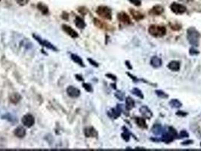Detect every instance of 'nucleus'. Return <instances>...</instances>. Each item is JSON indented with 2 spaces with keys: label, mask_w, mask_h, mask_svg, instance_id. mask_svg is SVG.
Returning a JSON list of instances; mask_svg holds the SVG:
<instances>
[{
  "label": "nucleus",
  "mask_w": 201,
  "mask_h": 151,
  "mask_svg": "<svg viewBox=\"0 0 201 151\" xmlns=\"http://www.w3.org/2000/svg\"><path fill=\"white\" fill-rule=\"evenodd\" d=\"M148 32L150 35L155 37H162L166 33V30L164 26L159 25H152L148 29Z\"/></svg>",
  "instance_id": "nucleus-1"
},
{
  "label": "nucleus",
  "mask_w": 201,
  "mask_h": 151,
  "mask_svg": "<svg viewBox=\"0 0 201 151\" xmlns=\"http://www.w3.org/2000/svg\"><path fill=\"white\" fill-rule=\"evenodd\" d=\"M199 37L200 34L194 28H191L187 30V39L189 42L193 46H198L199 44Z\"/></svg>",
  "instance_id": "nucleus-2"
},
{
  "label": "nucleus",
  "mask_w": 201,
  "mask_h": 151,
  "mask_svg": "<svg viewBox=\"0 0 201 151\" xmlns=\"http://www.w3.org/2000/svg\"><path fill=\"white\" fill-rule=\"evenodd\" d=\"M96 12L101 16V18L107 20H110L112 18V12L111 10L107 6H99L96 10Z\"/></svg>",
  "instance_id": "nucleus-3"
},
{
  "label": "nucleus",
  "mask_w": 201,
  "mask_h": 151,
  "mask_svg": "<svg viewBox=\"0 0 201 151\" xmlns=\"http://www.w3.org/2000/svg\"><path fill=\"white\" fill-rule=\"evenodd\" d=\"M33 37H34V39H35L37 42H39L41 46H44V47H46V48H48V49H51V50H52V51H58V48H57L54 45L51 44V42H48L47 40L42 39V38H41L40 36H37V35H35V34L33 35Z\"/></svg>",
  "instance_id": "nucleus-4"
},
{
  "label": "nucleus",
  "mask_w": 201,
  "mask_h": 151,
  "mask_svg": "<svg viewBox=\"0 0 201 151\" xmlns=\"http://www.w3.org/2000/svg\"><path fill=\"white\" fill-rule=\"evenodd\" d=\"M22 123L27 128H30L35 124V118L31 114H26L22 118Z\"/></svg>",
  "instance_id": "nucleus-5"
},
{
  "label": "nucleus",
  "mask_w": 201,
  "mask_h": 151,
  "mask_svg": "<svg viewBox=\"0 0 201 151\" xmlns=\"http://www.w3.org/2000/svg\"><path fill=\"white\" fill-rule=\"evenodd\" d=\"M170 8H171V10L173 12L178 14H182L186 11V8L183 5L176 3V2H173Z\"/></svg>",
  "instance_id": "nucleus-6"
},
{
  "label": "nucleus",
  "mask_w": 201,
  "mask_h": 151,
  "mask_svg": "<svg viewBox=\"0 0 201 151\" xmlns=\"http://www.w3.org/2000/svg\"><path fill=\"white\" fill-rule=\"evenodd\" d=\"M67 94L73 98H76L80 95V91L78 88H75L74 86H68L67 88Z\"/></svg>",
  "instance_id": "nucleus-7"
},
{
  "label": "nucleus",
  "mask_w": 201,
  "mask_h": 151,
  "mask_svg": "<svg viewBox=\"0 0 201 151\" xmlns=\"http://www.w3.org/2000/svg\"><path fill=\"white\" fill-rule=\"evenodd\" d=\"M62 29H63V30L64 32H65L66 33L68 34L70 36H71L72 38H77L78 36H79V35H78V33H76V30H74L72 28V27H71L70 26H68V25H66V24H63L62 25Z\"/></svg>",
  "instance_id": "nucleus-8"
},
{
  "label": "nucleus",
  "mask_w": 201,
  "mask_h": 151,
  "mask_svg": "<svg viewBox=\"0 0 201 151\" xmlns=\"http://www.w3.org/2000/svg\"><path fill=\"white\" fill-rule=\"evenodd\" d=\"M84 135L86 137H96L98 136V132L92 127H88L84 129Z\"/></svg>",
  "instance_id": "nucleus-9"
},
{
  "label": "nucleus",
  "mask_w": 201,
  "mask_h": 151,
  "mask_svg": "<svg viewBox=\"0 0 201 151\" xmlns=\"http://www.w3.org/2000/svg\"><path fill=\"white\" fill-rule=\"evenodd\" d=\"M117 18H118L119 21H120V22H122V23L125 24H131L130 18H129V15H128L126 13H125V12L119 13Z\"/></svg>",
  "instance_id": "nucleus-10"
},
{
  "label": "nucleus",
  "mask_w": 201,
  "mask_h": 151,
  "mask_svg": "<svg viewBox=\"0 0 201 151\" xmlns=\"http://www.w3.org/2000/svg\"><path fill=\"white\" fill-rule=\"evenodd\" d=\"M14 134L16 137H19V138H23L26 135V130H25V128H24L23 127H18V128H15Z\"/></svg>",
  "instance_id": "nucleus-11"
},
{
  "label": "nucleus",
  "mask_w": 201,
  "mask_h": 151,
  "mask_svg": "<svg viewBox=\"0 0 201 151\" xmlns=\"http://www.w3.org/2000/svg\"><path fill=\"white\" fill-rule=\"evenodd\" d=\"M21 100V96L20 94L18 93H12L9 96V100L11 103L16 104H18V102Z\"/></svg>",
  "instance_id": "nucleus-12"
},
{
  "label": "nucleus",
  "mask_w": 201,
  "mask_h": 151,
  "mask_svg": "<svg viewBox=\"0 0 201 151\" xmlns=\"http://www.w3.org/2000/svg\"><path fill=\"white\" fill-rule=\"evenodd\" d=\"M163 8L161 5H155L150 11V14H153L154 15H160L163 12Z\"/></svg>",
  "instance_id": "nucleus-13"
},
{
  "label": "nucleus",
  "mask_w": 201,
  "mask_h": 151,
  "mask_svg": "<svg viewBox=\"0 0 201 151\" xmlns=\"http://www.w3.org/2000/svg\"><path fill=\"white\" fill-rule=\"evenodd\" d=\"M140 111L141 112V113H142L143 116H145V117L148 118V119H150V118L152 116H153L151 111L148 109V107H145V106H143L142 107H141Z\"/></svg>",
  "instance_id": "nucleus-14"
},
{
  "label": "nucleus",
  "mask_w": 201,
  "mask_h": 151,
  "mask_svg": "<svg viewBox=\"0 0 201 151\" xmlns=\"http://www.w3.org/2000/svg\"><path fill=\"white\" fill-rule=\"evenodd\" d=\"M168 67L172 71H178L180 69V63L178 61H173L168 64Z\"/></svg>",
  "instance_id": "nucleus-15"
},
{
  "label": "nucleus",
  "mask_w": 201,
  "mask_h": 151,
  "mask_svg": "<svg viewBox=\"0 0 201 151\" xmlns=\"http://www.w3.org/2000/svg\"><path fill=\"white\" fill-rule=\"evenodd\" d=\"M151 65L154 67H160L162 64V61L160 58H157V57H153L150 61Z\"/></svg>",
  "instance_id": "nucleus-16"
},
{
  "label": "nucleus",
  "mask_w": 201,
  "mask_h": 151,
  "mask_svg": "<svg viewBox=\"0 0 201 151\" xmlns=\"http://www.w3.org/2000/svg\"><path fill=\"white\" fill-rule=\"evenodd\" d=\"M71 57V59H72L75 63H76L77 64L80 65L81 67H85L83 60H82V58H80V57L78 56L77 55H75V54H72Z\"/></svg>",
  "instance_id": "nucleus-17"
},
{
  "label": "nucleus",
  "mask_w": 201,
  "mask_h": 151,
  "mask_svg": "<svg viewBox=\"0 0 201 151\" xmlns=\"http://www.w3.org/2000/svg\"><path fill=\"white\" fill-rule=\"evenodd\" d=\"M75 24L79 29H83L86 26L85 21L81 18H79V17H76V19H75Z\"/></svg>",
  "instance_id": "nucleus-18"
},
{
  "label": "nucleus",
  "mask_w": 201,
  "mask_h": 151,
  "mask_svg": "<svg viewBox=\"0 0 201 151\" xmlns=\"http://www.w3.org/2000/svg\"><path fill=\"white\" fill-rule=\"evenodd\" d=\"M37 9H39L43 14H47L48 13V8L45 4L42 3V2H39L37 5Z\"/></svg>",
  "instance_id": "nucleus-19"
},
{
  "label": "nucleus",
  "mask_w": 201,
  "mask_h": 151,
  "mask_svg": "<svg viewBox=\"0 0 201 151\" xmlns=\"http://www.w3.org/2000/svg\"><path fill=\"white\" fill-rule=\"evenodd\" d=\"M120 113H121V110H120V106L118 105L117 108H116V109L111 110L110 114L109 113V116H111V117H113L114 119H116V118L120 116Z\"/></svg>",
  "instance_id": "nucleus-20"
},
{
  "label": "nucleus",
  "mask_w": 201,
  "mask_h": 151,
  "mask_svg": "<svg viewBox=\"0 0 201 151\" xmlns=\"http://www.w3.org/2000/svg\"><path fill=\"white\" fill-rule=\"evenodd\" d=\"M130 12L131 14H132V15L133 16V18H134L136 21H139V20H141L144 18V15H143L142 14H141L140 12H138V11H137L131 9Z\"/></svg>",
  "instance_id": "nucleus-21"
},
{
  "label": "nucleus",
  "mask_w": 201,
  "mask_h": 151,
  "mask_svg": "<svg viewBox=\"0 0 201 151\" xmlns=\"http://www.w3.org/2000/svg\"><path fill=\"white\" fill-rule=\"evenodd\" d=\"M135 121L136 123H137V125L139 127H141V128H146L147 127H148L146 125V123H145V120H144V119H142V118L137 117L136 118Z\"/></svg>",
  "instance_id": "nucleus-22"
},
{
  "label": "nucleus",
  "mask_w": 201,
  "mask_h": 151,
  "mask_svg": "<svg viewBox=\"0 0 201 151\" xmlns=\"http://www.w3.org/2000/svg\"><path fill=\"white\" fill-rule=\"evenodd\" d=\"M135 107V102L131 98H126V108L127 110H132Z\"/></svg>",
  "instance_id": "nucleus-23"
},
{
  "label": "nucleus",
  "mask_w": 201,
  "mask_h": 151,
  "mask_svg": "<svg viewBox=\"0 0 201 151\" xmlns=\"http://www.w3.org/2000/svg\"><path fill=\"white\" fill-rule=\"evenodd\" d=\"M173 139H174V137H173L169 132L168 134H166V135H164L163 137V141H165V142L166 143L171 142V141H173Z\"/></svg>",
  "instance_id": "nucleus-24"
},
{
  "label": "nucleus",
  "mask_w": 201,
  "mask_h": 151,
  "mask_svg": "<svg viewBox=\"0 0 201 151\" xmlns=\"http://www.w3.org/2000/svg\"><path fill=\"white\" fill-rule=\"evenodd\" d=\"M169 104L171 105V107H174V108H179L182 106V104L178 100H175V99L172 100L171 101L169 102Z\"/></svg>",
  "instance_id": "nucleus-25"
},
{
  "label": "nucleus",
  "mask_w": 201,
  "mask_h": 151,
  "mask_svg": "<svg viewBox=\"0 0 201 151\" xmlns=\"http://www.w3.org/2000/svg\"><path fill=\"white\" fill-rule=\"evenodd\" d=\"M153 132L155 135H160L161 134V132H162V128H161V126L160 125H155L154 126H153Z\"/></svg>",
  "instance_id": "nucleus-26"
},
{
  "label": "nucleus",
  "mask_w": 201,
  "mask_h": 151,
  "mask_svg": "<svg viewBox=\"0 0 201 151\" xmlns=\"http://www.w3.org/2000/svg\"><path fill=\"white\" fill-rule=\"evenodd\" d=\"M132 93L134 94V95H137L138 97H139V98H143V95L142 93H141V91H140L139 89H138V88H134V89L132 90Z\"/></svg>",
  "instance_id": "nucleus-27"
},
{
  "label": "nucleus",
  "mask_w": 201,
  "mask_h": 151,
  "mask_svg": "<svg viewBox=\"0 0 201 151\" xmlns=\"http://www.w3.org/2000/svg\"><path fill=\"white\" fill-rule=\"evenodd\" d=\"M95 24L96 26H98V27H100V28H104V27H105V24L98 19H95Z\"/></svg>",
  "instance_id": "nucleus-28"
},
{
  "label": "nucleus",
  "mask_w": 201,
  "mask_h": 151,
  "mask_svg": "<svg viewBox=\"0 0 201 151\" xmlns=\"http://www.w3.org/2000/svg\"><path fill=\"white\" fill-rule=\"evenodd\" d=\"M83 86L84 87L85 89L87 91H88V92H92V86H91V85L88 84V83H83Z\"/></svg>",
  "instance_id": "nucleus-29"
},
{
  "label": "nucleus",
  "mask_w": 201,
  "mask_h": 151,
  "mask_svg": "<svg viewBox=\"0 0 201 151\" xmlns=\"http://www.w3.org/2000/svg\"><path fill=\"white\" fill-rule=\"evenodd\" d=\"M2 119H4V120H9V122H11V123H13V122H14L13 116H11V115H9V114H6V115H4V116H2Z\"/></svg>",
  "instance_id": "nucleus-30"
},
{
  "label": "nucleus",
  "mask_w": 201,
  "mask_h": 151,
  "mask_svg": "<svg viewBox=\"0 0 201 151\" xmlns=\"http://www.w3.org/2000/svg\"><path fill=\"white\" fill-rule=\"evenodd\" d=\"M115 96H116V98H118L120 100H123L124 95H123V93H122L121 91H117V92L115 94Z\"/></svg>",
  "instance_id": "nucleus-31"
},
{
  "label": "nucleus",
  "mask_w": 201,
  "mask_h": 151,
  "mask_svg": "<svg viewBox=\"0 0 201 151\" xmlns=\"http://www.w3.org/2000/svg\"><path fill=\"white\" fill-rule=\"evenodd\" d=\"M20 5H25L28 3L30 0H16Z\"/></svg>",
  "instance_id": "nucleus-32"
},
{
  "label": "nucleus",
  "mask_w": 201,
  "mask_h": 151,
  "mask_svg": "<svg viewBox=\"0 0 201 151\" xmlns=\"http://www.w3.org/2000/svg\"><path fill=\"white\" fill-rule=\"evenodd\" d=\"M156 93H157V95L161 98H167V95L161 91H156Z\"/></svg>",
  "instance_id": "nucleus-33"
},
{
  "label": "nucleus",
  "mask_w": 201,
  "mask_h": 151,
  "mask_svg": "<svg viewBox=\"0 0 201 151\" xmlns=\"http://www.w3.org/2000/svg\"><path fill=\"white\" fill-rule=\"evenodd\" d=\"M132 4H134L135 5H137V6H139L141 4V0H129Z\"/></svg>",
  "instance_id": "nucleus-34"
},
{
  "label": "nucleus",
  "mask_w": 201,
  "mask_h": 151,
  "mask_svg": "<svg viewBox=\"0 0 201 151\" xmlns=\"http://www.w3.org/2000/svg\"><path fill=\"white\" fill-rule=\"evenodd\" d=\"M122 137H123V139L125 140V141H129V135H128V134H126V133H124V134H123L122 135Z\"/></svg>",
  "instance_id": "nucleus-35"
},
{
  "label": "nucleus",
  "mask_w": 201,
  "mask_h": 151,
  "mask_svg": "<svg viewBox=\"0 0 201 151\" xmlns=\"http://www.w3.org/2000/svg\"><path fill=\"white\" fill-rule=\"evenodd\" d=\"M198 51H197V50H195L194 48H191V49L190 50V55H197L198 54Z\"/></svg>",
  "instance_id": "nucleus-36"
},
{
  "label": "nucleus",
  "mask_w": 201,
  "mask_h": 151,
  "mask_svg": "<svg viewBox=\"0 0 201 151\" xmlns=\"http://www.w3.org/2000/svg\"><path fill=\"white\" fill-rule=\"evenodd\" d=\"M180 136H181V137H187V136H188V134H187V132H185V131H183V132H181V135H180Z\"/></svg>",
  "instance_id": "nucleus-37"
},
{
  "label": "nucleus",
  "mask_w": 201,
  "mask_h": 151,
  "mask_svg": "<svg viewBox=\"0 0 201 151\" xmlns=\"http://www.w3.org/2000/svg\"><path fill=\"white\" fill-rule=\"evenodd\" d=\"M88 61L90 62V63H92V65H93V66H95V67H98V63H96V62H95V61H94L93 60H92V59H89V58H88Z\"/></svg>",
  "instance_id": "nucleus-38"
},
{
  "label": "nucleus",
  "mask_w": 201,
  "mask_h": 151,
  "mask_svg": "<svg viewBox=\"0 0 201 151\" xmlns=\"http://www.w3.org/2000/svg\"><path fill=\"white\" fill-rule=\"evenodd\" d=\"M76 77L78 79H79V80H83V79H82V77H81V76H79V75H76Z\"/></svg>",
  "instance_id": "nucleus-39"
},
{
  "label": "nucleus",
  "mask_w": 201,
  "mask_h": 151,
  "mask_svg": "<svg viewBox=\"0 0 201 151\" xmlns=\"http://www.w3.org/2000/svg\"><path fill=\"white\" fill-rule=\"evenodd\" d=\"M0 1H1V0H0Z\"/></svg>",
  "instance_id": "nucleus-40"
},
{
  "label": "nucleus",
  "mask_w": 201,
  "mask_h": 151,
  "mask_svg": "<svg viewBox=\"0 0 201 151\" xmlns=\"http://www.w3.org/2000/svg\"><path fill=\"white\" fill-rule=\"evenodd\" d=\"M200 145H201V144H200Z\"/></svg>",
  "instance_id": "nucleus-41"
}]
</instances>
